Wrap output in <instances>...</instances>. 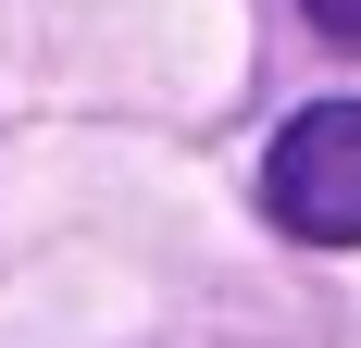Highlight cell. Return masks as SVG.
I'll use <instances>...</instances> for the list:
<instances>
[{
  "instance_id": "2",
  "label": "cell",
  "mask_w": 361,
  "mask_h": 348,
  "mask_svg": "<svg viewBox=\"0 0 361 348\" xmlns=\"http://www.w3.org/2000/svg\"><path fill=\"white\" fill-rule=\"evenodd\" d=\"M299 13H312V25H324L336 50H361V0H299Z\"/></svg>"
},
{
  "instance_id": "1",
  "label": "cell",
  "mask_w": 361,
  "mask_h": 348,
  "mask_svg": "<svg viewBox=\"0 0 361 348\" xmlns=\"http://www.w3.org/2000/svg\"><path fill=\"white\" fill-rule=\"evenodd\" d=\"M262 211L312 249H361V100H324L299 112L274 162H262Z\"/></svg>"
}]
</instances>
